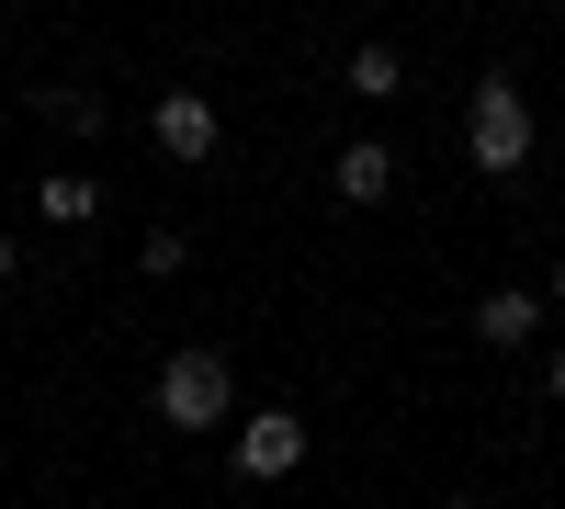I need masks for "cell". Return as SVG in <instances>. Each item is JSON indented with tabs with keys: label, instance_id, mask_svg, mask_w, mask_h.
I'll list each match as a JSON object with an SVG mask.
<instances>
[{
	"label": "cell",
	"instance_id": "obj_1",
	"mask_svg": "<svg viewBox=\"0 0 565 509\" xmlns=\"http://www.w3.org/2000/svg\"><path fill=\"white\" fill-rule=\"evenodd\" d=\"M532 148H543L532 91L509 79V68H487V79H476V103H463V159H476L487 181H521V170H532Z\"/></svg>",
	"mask_w": 565,
	"mask_h": 509
},
{
	"label": "cell",
	"instance_id": "obj_2",
	"mask_svg": "<svg viewBox=\"0 0 565 509\" xmlns=\"http://www.w3.org/2000/svg\"><path fill=\"white\" fill-rule=\"evenodd\" d=\"M159 431H226V407H238V374H226V351L215 340H181L159 362Z\"/></svg>",
	"mask_w": 565,
	"mask_h": 509
},
{
	"label": "cell",
	"instance_id": "obj_3",
	"mask_svg": "<svg viewBox=\"0 0 565 509\" xmlns=\"http://www.w3.org/2000/svg\"><path fill=\"white\" fill-rule=\"evenodd\" d=\"M148 148H159V159H181V170H204V159L226 148V114L204 103V91H159V114H148Z\"/></svg>",
	"mask_w": 565,
	"mask_h": 509
},
{
	"label": "cell",
	"instance_id": "obj_4",
	"mask_svg": "<svg viewBox=\"0 0 565 509\" xmlns=\"http://www.w3.org/2000/svg\"><path fill=\"white\" fill-rule=\"evenodd\" d=\"M295 465H306V420H295V407H249V420H238V476L282 487Z\"/></svg>",
	"mask_w": 565,
	"mask_h": 509
},
{
	"label": "cell",
	"instance_id": "obj_5",
	"mask_svg": "<svg viewBox=\"0 0 565 509\" xmlns=\"http://www.w3.org/2000/svg\"><path fill=\"white\" fill-rule=\"evenodd\" d=\"M543 306H554V295H532V284H498V295L476 306V340H487L498 362H509V351H532V340H543Z\"/></svg>",
	"mask_w": 565,
	"mask_h": 509
},
{
	"label": "cell",
	"instance_id": "obj_6",
	"mask_svg": "<svg viewBox=\"0 0 565 509\" xmlns=\"http://www.w3.org/2000/svg\"><path fill=\"white\" fill-rule=\"evenodd\" d=\"M328 193H340V204H385L396 193V148H385V136H351V148L328 159Z\"/></svg>",
	"mask_w": 565,
	"mask_h": 509
},
{
	"label": "cell",
	"instance_id": "obj_7",
	"mask_svg": "<svg viewBox=\"0 0 565 509\" xmlns=\"http://www.w3.org/2000/svg\"><path fill=\"white\" fill-rule=\"evenodd\" d=\"M34 114L57 125V136H103V125H114V103H103L90 79H34Z\"/></svg>",
	"mask_w": 565,
	"mask_h": 509
},
{
	"label": "cell",
	"instance_id": "obj_8",
	"mask_svg": "<svg viewBox=\"0 0 565 509\" xmlns=\"http://www.w3.org/2000/svg\"><path fill=\"white\" fill-rule=\"evenodd\" d=\"M34 204H45V226H90V215H103V181H90V170H45Z\"/></svg>",
	"mask_w": 565,
	"mask_h": 509
},
{
	"label": "cell",
	"instance_id": "obj_9",
	"mask_svg": "<svg viewBox=\"0 0 565 509\" xmlns=\"http://www.w3.org/2000/svg\"><path fill=\"white\" fill-rule=\"evenodd\" d=\"M351 91H362V103H396V91H407V57H396L385 34H362V45H351Z\"/></svg>",
	"mask_w": 565,
	"mask_h": 509
},
{
	"label": "cell",
	"instance_id": "obj_10",
	"mask_svg": "<svg viewBox=\"0 0 565 509\" xmlns=\"http://www.w3.org/2000/svg\"><path fill=\"white\" fill-rule=\"evenodd\" d=\"M181 261H193V238H181V226H148V238H136V272H148V284H170Z\"/></svg>",
	"mask_w": 565,
	"mask_h": 509
},
{
	"label": "cell",
	"instance_id": "obj_11",
	"mask_svg": "<svg viewBox=\"0 0 565 509\" xmlns=\"http://www.w3.org/2000/svg\"><path fill=\"white\" fill-rule=\"evenodd\" d=\"M543 396H565V340H554V351H543Z\"/></svg>",
	"mask_w": 565,
	"mask_h": 509
},
{
	"label": "cell",
	"instance_id": "obj_12",
	"mask_svg": "<svg viewBox=\"0 0 565 509\" xmlns=\"http://www.w3.org/2000/svg\"><path fill=\"white\" fill-rule=\"evenodd\" d=\"M12 272H23V250H12V226H0V284H12Z\"/></svg>",
	"mask_w": 565,
	"mask_h": 509
},
{
	"label": "cell",
	"instance_id": "obj_13",
	"mask_svg": "<svg viewBox=\"0 0 565 509\" xmlns=\"http://www.w3.org/2000/svg\"><path fill=\"white\" fill-rule=\"evenodd\" d=\"M554 306H565V261H554Z\"/></svg>",
	"mask_w": 565,
	"mask_h": 509
},
{
	"label": "cell",
	"instance_id": "obj_14",
	"mask_svg": "<svg viewBox=\"0 0 565 509\" xmlns=\"http://www.w3.org/2000/svg\"><path fill=\"white\" fill-rule=\"evenodd\" d=\"M554 12H565V0H554Z\"/></svg>",
	"mask_w": 565,
	"mask_h": 509
}]
</instances>
